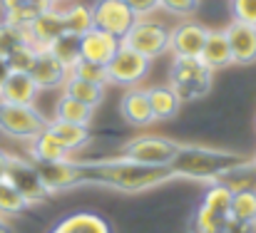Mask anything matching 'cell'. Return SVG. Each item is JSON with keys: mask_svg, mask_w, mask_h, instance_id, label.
Returning <instances> with one entry per match:
<instances>
[{"mask_svg": "<svg viewBox=\"0 0 256 233\" xmlns=\"http://www.w3.org/2000/svg\"><path fill=\"white\" fill-rule=\"evenodd\" d=\"M82 174V186H104L117 191H150L172 179L170 166H147L130 161L124 156L102 159V161H78Z\"/></svg>", "mask_w": 256, "mask_h": 233, "instance_id": "obj_1", "label": "cell"}, {"mask_svg": "<svg viewBox=\"0 0 256 233\" xmlns=\"http://www.w3.org/2000/svg\"><path fill=\"white\" fill-rule=\"evenodd\" d=\"M252 159L224 149L199 147V144H179L174 159L170 161L172 179H196V181H224L234 169L249 164Z\"/></svg>", "mask_w": 256, "mask_h": 233, "instance_id": "obj_2", "label": "cell"}, {"mask_svg": "<svg viewBox=\"0 0 256 233\" xmlns=\"http://www.w3.org/2000/svg\"><path fill=\"white\" fill-rule=\"evenodd\" d=\"M214 72L199 60V57H182L174 55L170 70V87L179 94V99H199L206 97L212 89Z\"/></svg>", "mask_w": 256, "mask_h": 233, "instance_id": "obj_3", "label": "cell"}, {"mask_svg": "<svg viewBox=\"0 0 256 233\" xmlns=\"http://www.w3.org/2000/svg\"><path fill=\"white\" fill-rule=\"evenodd\" d=\"M170 25L162 20H154L152 15L137 17L134 25L130 27V32L122 37V45L144 55L147 60H154V57H162L164 52H170Z\"/></svg>", "mask_w": 256, "mask_h": 233, "instance_id": "obj_4", "label": "cell"}, {"mask_svg": "<svg viewBox=\"0 0 256 233\" xmlns=\"http://www.w3.org/2000/svg\"><path fill=\"white\" fill-rule=\"evenodd\" d=\"M50 119H45L35 104H8L0 102V134L10 139L32 142L40 132H45Z\"/></svg>", "mask_w": 256, "mask_h": 233, "instance_id": "obj_5", "label": "cell"}, {"mask_svg": "<svg viewBox=\"0 0 256 233\" xmlns=\"http://www.w3.org/2000/svg\"><path fill=\"white\" fill-rule=\"evenodd\" d=\"M5 181L32 206V204H42L48 201L52 194L45 189L38 166L32 159H22V156L8 154V164H5Z\"/></svg>", "mask_w": 256, "mask_h": 233, "instance_id": "obj_6", "label": "cell"}, {"mask_svg": "<svg viewBox=\"0 0 256 233\" xmlns=\"http://www.w3.org/2000/svg\"><path fill=\"white\" fill-rule=\"evenodd\" d=\"M179 149V144L174 139L167 137H134L122 147V156L137 164H147V166H170V161L174 159Z\"/></svg>", "mask_w": 256, "mask_h": 233, "instance_id": "obj_7", "label": "cell"}, {"mask_svg": "<svg viewBox=\"0 0 256 233\" xmlns=\"http://www.w3.org/2000/svg\"><path fill=\"white\" fill-rule=\"evenodd\" d=\"M150 65H152V60H147L144 55L130 50L127 45H120V50L114 52V57L107 65L110 84L137 87L142 79L150 75Z\"/></svg>", "mask_w": 256, "mask_h": 233, "instance_id": "obj_8", "label": "cell"}, {"mask_svg": "<svg viewBox=\"0 0 256 233\" xmlns=\"http://www.w3.org/2000/svg\"><path fill=\"white\" fill-rule=\"evenodd\" d=\"M90 10H92V25L120 40L130 32V27L137 20V15L124 5V0H94Z\"/></svg>", "mask_w": 256, "mask_h": 233, "instance_id": "obj_9", "label": "cell"}, {"mask_svg": "<svg viewBox=\"0 0 256 233\" xmlns=\"http://www.w3.org/2000/svg\"><path fill=\"white\" fill-rule=\"evenodd\" d=\"M38 174L50 194L70 191L75 186H82V174L80 164L75 159H62V161H35Z\"/></svg>", "mask_w": 256, "mask_h": 233, "instance_id": "obj_10", "label": "cell"}, {"mask_svg": "<svg viewBox=\"0 0 256 233\" xmlns=\"http://www.w3.org/2000/svg\"><path fill=\"white\" fill-rule=\"evenodd\" d=\"M206 32H209V27H204L202 22H196L192 17H182L170 32V52L182 55V57H199Z\"/></svg>", "mask_w": 256, "mask_h": 233, "instance_id": "obj_11", "label": "cell"}, {"mask_svg": "<svg viewBox=\"0 0 256 233\" xmlns=\"http://www.w3.org/2000/svg\"><path fill=\"white\" fill-rule=\"evenodd\" d=\"M120 45H122L120 37H114L104 30L90 27L85 35H80V57L107 67L110 60L114 57V52L120 50Z\"/></svg>", "mask_w": 256, "mask_h": 233, "instance_id": "obj_12", "label": "cell"}, {"mask_svg": "<svg viewBox=\"0 0 256 233\" xmlns=\"http://www.w3.org/2000/svg\"><path fill=\"white\" fill-rule=\"evenodd\" d=\"M28 75L38 84V89H62L65 79L70 77V70L48 50H38V57Z\"/></svg>", "mask_w": 256, "mask_h": 233, "instance_id": "obj_13", "label": "cell"}, {"mask_svg": "<svg viewBox=\"0 0 256 233\" xmlns=\"http://www.w3.org/2000/svg\"><path fill=\"white\" fill-rule=\"evenodd\" d=\"M25 32H28V42L30 45H35L38 50H45L55 37H60L62 32H65V22H62V7H50V10H45L42 15H38L28 27H25Z\"/></svg>", "mask_w": 256, "mask_h": 233, "instance_id": "obj_14", "label": "cell"}, {"mask_svg": "<svg viewBox=\"0 0 256 233\" xmlns=\"http://www.w3.org/2000/svg\"><path fill=\"white\" fill-rule=\"evenodd\" d=\"M224 32H226V40H229L234 62L236 65H254L256 62V27L254 25L232 20L224 27Z\"/></svg>", "mask_w": 256, "mask_h": 233, "instance_id": "obj_15", "label": "cell"}, {"mask_svg": "<svg viewBox=\"0 0 256 233\" xmlns=\"http://www.w3.org/2000/svg\"><path fill=\"white\" fill-rule=\"evenodd\" d=\"M120 114L124 117L127 124L140 127V129H144V127H150V124L157 122L154 114H152L150 94H147V89H142V87H130V89L122 94V99H120Z\"/></svg>", "mask_w": 256, "mask_h": 233, "instance_id": "obj_16", "label": "cell"}, {"mask_svg": "<svg viewBox=\"0 0 256 233\" xmlns=\"http://www.w3.org/2000/svg\"><path fill=\"white\" fill-rule=\"evenodd\" d=\"M199 60H202L212 72L234 65L232 47H229V40H226V32H224V30H209V32H206V40H204V47H202V52H199Z\"/></svg>", "mask_w": 256, "mask_h": 233, "instance_id": "obj_17", "label": "cell"}, {"mask_svg": "<svg viewBox=\"0 0 256 233\" xmlns=\"http://www.w3.org/2000/svg\"><path fill=\"white\" fill-rule=\"evenodd\" d=\"M50 233H112L110 224L94 211H75L60 219Z\"/></svg>", "mask_w": 256, "mask_h": 233, "instance_id": "obj_18", "label": "cell"}, {"mask_svg": "<svg viewBox=\"0 0 256 233\" xmlns=\"http://www.w3.org/2000/svg\"><path fill=\"white\" fill-rule=\"evenodd\" d=\"M38 84L28 72H10L5 84L0 87V102L8 104H35L38 97Z\"/></svg>", "mask_w": 256, "mask_h": 233, "instance_id": "obj_19", "label": "cell"}, {"mask_svg": "<svg viewBox=\"0 0 256 233\" xmlns=\"http://www.w3.org/2000/svg\"><path fill=\"white\" fill-rule=\"evenodd\" d=\"M48 132H50L70 154L85 149L87 144H90V139H92L87 127H82V124H70V122H60V119H50V122H48Z\"/></svg>", "mask_w": 256, "mask_h": 233, "instance_id": "obj_20", "label": "cell"}, {"mask_svg": "<svg viewBox=\"0 0 256 233\" xmlns=\"http://www.w3.org/2000/svg\"><path fill=\"white\" fill-rule=\"evenodd\" d=\"M229 219H232L234 226L254 229L256 189H242V191H234V196H232V209H229Z\"/></svg>", "mask_w": 256, "mask_h": 233, "instance_id": "obj_21", "label": "cell"}, {"mask_svg": "<svg viewBox=\"0 0 256 233\" xmlns=\"http://www.w3.org/2000/svg\"><path fill=\"white\" fill-rule=\"evenodd\" d=\"M62 94H65V97H72V99H78V102H82V104L94 109V107H100L102 99H104V87L70 75V77L65 79V84H62Z\"/></svg>", "mask_w": 256, "mask_h": 233, "instance_id": "obj_22", "label": "cell"}, {"mask_svg": "<svg viewBox=\"0 0 256 233\" xmlns=\"http://www.w3.org/2000/svg\"><path fill=\"white\" fill-rule=\"evenodd\" d=\"M30 154H32V161H62V159H72V154L48 132V127H45V132H40L32 139Z\"/></svg>", "mask_w": 256, "mask_h": 233, "instance_id": "obj_23", "label": "cell"}, {"mask_svg": "<svg viewBox=\"0 0 256 233\" xmlns=\"http://www.w3.org/2000/svg\"><path fill=\"white\" fill-rule=\"evenodd\" d=\"M92 117H94V109L82 104V102H78V99H72V97H65V94H62V97H58V102H55V119H60V122L90 127Z\"/></svg>", "mask_w": 256, "mask_h": 233, "instance_id": "obj_24", "label": "cell"}, {"mask_svg": "<svg viewBox=\"0 0 256 233\" xmlns=\"http://www.w3.org/2000/svg\"><path fill=\"white\" fill-rule=\"evenodd\" d=\"M147 94H150V104H152L154 119H172L179 112L182 99H179V94L172 89L170 84L167 87H150Z\"/></svg>", "mask_w": 256, "mask_h": 233, "instance_id": "obj_25", "label": "cell"}, {"mask_svg": "<svg viewBox=\"0 0 256 233\" xmlns=\"http://www.w3.org/2000/svg\"><path fill=\"white\" fill-rule=\"evenodd\" d=\"M52 57H58L68 70L75 67V62L80 60V35H72V32H62L60 37H55L48 47H45Z\"/></svg>", "mask_w": 256, "mask_h": 233, "instance_id": "obj_26", "label": "cell"}, {"mask_svg": "<svg viewBox=\"0 0 256 233\" xmlns=\"http://www.w3.org/2000/svg\"><path fill=\"white\" fill-rule=\"evenodd\" d=\"M234 224L229 216H222L206 206H199L194 214V233H232Z\"/></svg>", "mask_w": 256, "mask_h": 233, "instance_id": "obj_27", "label": "cell"}, {"mask_svg": "<svg viewBox=\"0 0 256 233\" xmlns=\"http://www.w3.org/2000/svg\"><path fill=\"white\" fill-rule=\"evenodd\" d=\"M62 22H65V32H72V35H85L90 27H94L92 25V10L82 2L62 7Z\"/></svg>", "mask_w": 256, "mask_h": 233, "instance_id": "obj_28", "label": "cell"}, {"mask_svg": "<svg viewBox=\"0 0 256 233\" xmlns=\"http://www.w3.org/2000/svg\"><path fill=\"white\" fill-rule=\"evenodd\" d=\"M232 196H234V191H232L226 184L216 181V184H212V186L206 189L202 206H206V209H212V211H216V214H222V216H229Z\"/></svg>", "mask_w": 256, "mask_h": 233, "instance_id": "obj_29", "label": "cell"}, {"mask_svg": "<svg viewBox=\"0 0 256 233\" xmlns=\"http://www.w3.org/2000/svg\"><path fill=\"white\" fill-rule=\"evenodd\" d=\"M28 206H30V204H28L5 179H0V219H5V216H18V214H22Z\"/></svg>", "mask_w": 256, "mask_h": 233, "instance_id": "obj_30", "label": "cell"}, {"mask_svg": "<svg viewBox=\"0 0 256 233\" xmlns=\"http://www.w3.org/2000/svg\"><path fill=\"white\" fill-rule=\"evenodd\" d=\"M72 77H80L85 82H92V84H100V87H107L110 84V75H107V67L104 65H97V62H90V60H78L75 67L70 70Z\"/></svg>", "mask_w": 256, "mask_h": 233, "instance_id": "obj_31", "label": "cell"}, {"mask_svg": "<svg viewBox=\"0 0 256 233\" xmlns=\"http://www.w3.org/2000/svg\"><path fill=\"white\" fill-rule=\"evenodd\" d=\"M28 42V32L22 27H15L10 22H0V57H8L15 47Z\"/></svg>", "mask_w": 256, "mask_h": 233, "instance_id": "obj_32", "label": "cell"}, {"mask_svg": "<svg viewBox=\"0 0 256 233\" xmlns=\"http://www.w3.org/2000/svg\"><path fill=\"white\" fill-rule=\"evenodd\" d=\"M35 57H38V47L30 45V42H25V45L15 47L5 60H8V65H10V72H30Z\"/></svg>", "mask_w": 256, "mask_h": 233, "instance_id": "obj_33", "label": "cell"}, {"mask_svg": "<svg viewBox=\"0 0 256 233\" xmlns=\"http://www.w3.org/2000/svg\"><path fill=\"white\" fill-rule=\"evenodd\" d=\"M202 0H160V10L170 12L174 17H192L199 10Z\"/></svg>", "mask_w": 256, "mask_h": 233, "instance_id": "obj_34", "label": "cell"}, {"mask_svg": "<svg viewBox=\"0 0 256 233\" xmlns=\"http://www.w3.org/2000/svg\"><path fill=\"white\" fill-rule=\"evenodd\" d=\"M232 12L234 20L256 27V0H232Z\"/></svg>", "mask_w": 256, "mask_h": 233, "instance_id": "obj_35", "label": "cell"}, {"mask_svg": "<svg viewBox=\"0 0 256 233\" xmlns=\"http://www.w3.org/2000/svg\"><path fill=\"white\" fill-rule=\"evenodd\" d=\"M124 5L137 15V17H150L160 10V0H124Z\"/></svg>", "mask_w": 256, "mask_h": 233, "instance_id": "obj_36", "label": "cell"}, {"mask_svg": "<svg viewBox=\"0 0 256 233\" xmlns=\"http://www.w3.org/2000/svg\"><path fill=\"white\" fill-rule=\"evenodd\" d=\"M25 0H0V10L2 12H10V10H15V7H20Z\"/></svg>", "mask_w": 256, "mask_h": 233, "instance_id": "obj_37", "label": "cell"}, {"mask_svg": "<svg viewBox=\"0 0 256 233\" xmlns=\"http://www.w3.org/2000/svg\"><path fill=\"white\" fill-rule=\"evenodd\" d=\"M8 75H10V65H8V60H5V57H0V87L5 84Z\"/></svg>", "mask_w": 256, "mask_h": 233, "instance_id": "obj_38", "label": "cell"}, {"mask_svg": "<svg viewBox=\"0 0 256 233\" xmlns=\"http://www.w3.org/2000/svg\"><path fill=\"white\" fill-rule=\"evenodd\" d=\"M5 164H8V152L0 149V179H5Z\"/></svg>", "mask_w": 256, "mask_h": 233, "instance_id": "obj_39", "label": "cell"}, {"mask_svg": "<svg viewBox=\"0 0 256 233\" xmlns=\"http://www.w3.org/2000/svg\"><path fill=\"white\" fill-rule=\"evenodd\" d=\"M0 233H12L10 231V226L5 224V219H0Z\"/></svg>", "mask_w": 256, "mask_h": 233, "instance_id": "obj_40", "label": "cell"}, {"mask_svg": "<svg viewBox=\"0 0 256 233\" xmlns=\"http://www.w3.org/2000/svg\"><path fill=\"white\" fill-rule=\"evenodd\" d=\"M254 233H256V221H254Z\"/></svg>", "mask_w": 256, "mask_h": 233, "instance_id": "obj_41", "label": "cell"}, {"mask_svg": "<svg viewBox=\"0 0 256 233\" xmlns=\"http://www.w3.org/2000/svg\"><path fill=\"white\" fill-rule=\"evenodd\" d=\"M254 164H256V156H254Z\"/></svg>", "mask_w": 256, "mask_h": 233, "instance_id": "obj_42", "label": "cell"}, {"mask_svg": "<svg viewBox=\"0 0 256 233\" xmlns=\"http://www.w3.org/2000/svg\"><path fill=\"white\" fill-rule=\"evenodd\" d=\"M55 5H58V0H55Z\"/></svg>", "mask_w": 256, "mask_h": 233, "instance_id": "obj_43", "label": "cell"}]
</instances>
